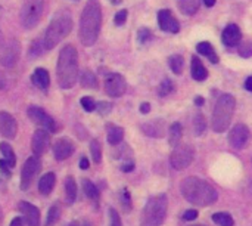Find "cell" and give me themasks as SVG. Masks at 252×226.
<instances>
[{
	"instance_id": "cell-1",
	"label": "cell",
	"mask_w": 252,
	"mask_h": 226,
	"mask_svg": "<svg viewBox=\"0 0 252 226\" xmlns=\"http://www.w3.org/2000/svg\"><path fill=\"white\" fill-rule=\"evenodd\" d=\"M102 24V7L99 0H89L83 9L80 18V30L78 36L84 46L90 47L96 43Z\"/></svg>"
},
{
	"instance_id": "cell-2",
	"label": "cell",
	"mask_w": 252,
	"mask_h": 226,
	"mask_svg": "<svg viewBox=\"0 0 252 226\" xmlns=\"http://www.w3.org/2000/svg\"><path fill=\"white\" fill-rule=\"evenodd\" d=\"M180 191L190 204L201 207H208L219 198V192L207 181L196 176L186 178L180 185Z\"/></svg>"
},
{
	"instance_id": "cell-3",
	"label": "cell",
	"mask_w": 252,
	"mask_h": 226,
	"mask_svg": "<svg viewBox=\"0 0 252 226\" xmlns=\"http://www.w3.org/2000/svg\"><path fill=\"white\" fill-rule=\"evenodd\" d=\"M58 84L62 89H72L78 80V52L72 44H66L61 49L56 65Z\"/></svg>"
},
{
	"instance_id": "cell-4",
	"label": "cell",
	"mask_w": 252,
	"mask_h": 226,
	"mask_svg": "<svg viewBox=\"0 0 252 226\" xmlns=\"http://www.w3.org/2000/svg\"><path fill=\"white\" fill-rule=\"evenodd\" d=\"M72 18L71 13H68L66 10H61L58 12L53 19L50 21L44 37H43V47L44 50H52L55 49L71 31H72Z\"/></svg>"
},
{
	"instance_id": "cell-5",
	"label": "cell",
	"mask_w": 252,
	"mask_h": 226,
	"mask_svg": "<svg viewBox=\"0 0 252 226\" xmlns=\"http://www.w3.org/2000/svg\"><path fill=\"white\" fill-rule=\"evenodd\" d=\"M235 107H236V99L233 95L224 93L217 99L213 111V120H211L214 132L223 133L229 129V124L232 123L235 114Z\"/></svg>"
},
{
	"instance_id": "cell-6",
	"label": "cell",
	"mask_w": 252,
	"mask_h": 226,
	"mask_svg": "<svg viewBox=\"0 0 252 226\" xmlns=\"http://www.w3.org/2000/svg\"><path fill=\"white\" fill-rule=\"evenodd\" d=\"M168 209V198L165 194H158L151 197L142 212V226H161L165 221Z\"/></svg>"
},
{
	"instance_id": "cell-7",
	"label": "cell",
	"mask_w": 252,
	"mask_h": 226,
	"mask_svg": "<svg viewBox=\"0 0 252 226\" xmlns=\"http://www.w3.org/2000/svg\"><path fill=\"white\" fill-rule=\"evenodd\" d=\"M44 12V0H27L21 9V22L25 30L34 28Z\"/></svg>"
},
{
	"instance_id": "cell-8",
	"label": "cell",
	"mask_w": 252,
	"mask_h": 226,
	"mask_svg": "<svg viewBox=\"0 0 252 226\" xmlns=\"http://www.w3.org/2000/svg\"><path fill=\"white\" fill-rule=\"evenodd\" d=\"M195 151L190 145H177L170 155V163L176 170H185L193 161Z\"/></svg>"
},
{
	"instance_id": "cell-9",
	"label": "cell",
	"mask_w": 252,
	"mask_h": 226,
	"mask_svg": "<svg viewBox=\"0 0 252 226\" xmlns=\"http://www.w3.org/2000/svg\"><path fill=\"white\" fill-rule=\"evenodd\" d=\"M41 170V161L38 158V155H32L30 158H27V161L24 163L22 172H21V189H28L32 179L38 175V172Z\"/></svg>"
},
{
	"instance_id": "cell-10",
	"label": "cell",
	"mask_w": 252,
	"mask_h": 226,
	"mask_svg": "<svg viewBox=\"0 0 252 226\" xmlns=\"http://www.w3.org/2000/svg\"><path fill=\"white\" fill-rule=\"evenodd\" d=\"M127 83L120 73H109L105 77V92L111 98H120L126 93Z\"/></svg>"
},
{
	"instance_id": "cell-11",
	"label": "cell",
	"mask_w": 252,
	"mask_h": 226,
	"mask_svg": "<svg viewBox=\"0 0 252 226\" xmlns=\"http://www.w3.org/2000/svg\"><path fill=\"white\" fill-rule=\"evenodd\" d=\"M28 117L38 126H41L44 130H47L49 133H53L56 132V123L55 120L40 107H35V105H31L27 111Z\"/></svg>"
},
{
	"instance_id": "cell-12",
	"label": "cell",
	"mask_w": 252,
	"mask_h": 226,
	"mask_svg": "<svg viewBox=\"0 0 252 226\" xmlns=\"http://www.w3.org/2000/svg\"><path fill=\"white\" fill-rule=\"evenodd\" d=\"M21 56V44L18 40H12L6 44L0 55V64L6 68H13Z\"/></svg>"
},
{
	"instance_id": "cell-13",
	"label": "cell",
	"mask_w": 252,
	"mask_h": 226,
	"mask_svg": "<svg viewBox=\"0 0 252 226\" xmlns=\"http://www.w3.org/2000/svg\"><path fill=\"white\" fill-rule=\"evenodd\" d=\"M250 136H251L250 129L245 124H236L229 133V142H230V145L233 148L242 150V148L247 147V144L250 141Z\"/></svg>"
},
{
	"instance_id": "cell-14",
	"label": "cell",
	"mask_w": 252,
	"mask_h": 226,
	"mask_svg": "<svg viewBox=\"0 0 252 226\" xmlns=\"http://www.w3.org/2000/svg\"><path fill=\"white\" fill-rule=\"evenodd\" d=\"M50 147V135L47 130H35L31 139V150L34 155H43Z\"/></svg>"
},
{
	"instance_id": "cell-15",
	"label": "cell",
	"mask_w": 252,
	"mask_h": 226,
	"mask_svg": "<svg viewBox=\"0 0 252 226\" xmlns=\"http://www.w3.org/2000/svg\"><path fill=\"white\" fill-rule=\"evenodd\" d=\"M18 133V123L13 115L6 111H0V135L6 139H15Z\"/></svg>"
},
{
	"instance_id": "cell-16",
	"label": "cell",
	"mask_w": 252,
	"mask_h": 226,
	"mask_svg": "<svg viewBox=\"0 0 252 226\" xmlns=\"http://www.w3.org/2000/svg\"><path fill=\"white\" fill-rule=\"evenodd\" d=\"M74 151H75V145L68 138H61L53 145V155L58 161H63L69 158L74 154Z\"/></svg>"
},
{
	"instance_id": "cell-17",
	"label": "cell",
	"mask_w": 252,
	"mask_h": 226,
	"mask_svg": "<svg viewBox=\"0 0 252 226\" xmlns=\"http://www.w3.org/2000/svg\"><path fill=\"white\" fill-rule=\"evenodd\" d=\"M158 24L159 28L162 31H168V33H179L180 25L179 21L176 19V16L171 13V10L168 9H161L158 12Z\"/></svg>"
},
{
	"instance_id": "cell-18",
	"label": "cell",
	"mask_w": 252,
	"mask_h": 226,
	"mask_svg": "<svg viewBox=\"0 0 252 226\" xmlns=\"http://www.w3.org/2000/svg\"><path fill=\"white\" fill-rule=\"evenodd\" d=\"M18 210L22 213L27 226H40V210L35 206L27 201H21L18 204Z\"/></svg>"
},
{
	"instance_id": "cell-19",
	"label": "cell",
	"mask_w": 252,
	"mask_h": 226,
	"mask_svg": "<svg viewBox=\"0 0 252 226\" xmlns=\"http://www.w3.org/2000/svg\"><path fill=\"white\" fill-rule=\"evenodd\" d=\"M223 43L229 47H233V46H238L242 40V34H241V28L236 25V24H229L224 31H223Z\"/></svg>"
},
{
	"instance_id": "cell-20",
	"label": "cell",
	"mask_w": 252,
	"mask_h": 226,
	"mask_svg": "<svg viewBox=\"0 0 252 226\" xmlns=\"http://www.w3.org/2000/svg\"><path fill=\"white\" fill-rule=\"evenodd\" d=\"M142 130L145 135L151 138H162L165 135V121L164 120H152L142 126Z\"/></svg>"
},
{
	"instance_id": "cell-21",
	"label": "cell",
	"mask_w": 252,
	"mask_h": 226,
	"mask_svg": "<svg viewBox=\"0 0 252 226\" xmlns=\"http://www.w3.org/2000/svg\"><path fill=\"white\" fill-rule=\"evenodd\" d=\"M31 81L40 89V90H47L50 86V75L47 73V70L44 68H37L34 70L32 75H31Z\"/></svg>"
},
{
	"instance_id": "cell-22",
	"label": "cell",
	"mask_w": 252,
	"mask_h": 226,
	"mask_svg": "<svg viewBox=\"0 0 252 226\" xmlns=\"http://www.w3.org/2000/svg\"><path fill=\"white\" fill-rule=\"evenodd\" d=\"M190 73H192V78H195L196 81H204L208 77V71L205 70V67L202 65V62L198 56H192Z\"/></svg>"
},
{
	"instance_id": "cell-23",
	"label": "cell",
	"mask_w": 252,
	"mask_h": 226,
	"mask_svg": "<svg viewBox=\"0 0 252 226\" xmlns=\"http://www.w3.org/2000/svg\"><path fill=\"white\" fill-rule=\"evenodd\" d=\"M55 184H56V176H55V173H46L41 179H40V182H38V191H40V194H43V195H49L52 191H53V188H55Z\"/></svg>"
},
{
	"instance_id": "cell-24",
	"label": "cell",
	"mask_w": 252,
	"mask_h": 226,
	"mask_svg": "<svg viewBox=\"0 0 252 226\" xmlns=\"http://www.w3.org/2000/svg\"><path fill=\"white\" fill-rule=\"evenodd\" d=\"M199 3H201V0H177V6H179L180 12L188 16L198 12Z\"/></svg>"
},
{
	"instance_id": "cell-25",
	"label": "cell",
	"mask_w": 252,
	"mask_h": 226,
	"mask_svg": "<svg viewBox=\"0 0 252 226\" xmlns=\"http://www.w3.org/2000/svg\"><path fill=\"white\" fill-rule=\"evenodd\" d=\"M196 50H198L201 55H205L213 64H217V62H219V56H217V53H216V50H214V47H213L211 43H208V41L198 43Z\"/></svg>"
},
{
	"instance_id": "cell-26",
	"label": "cell",
	"mask_w": 252,
	"mask_h": 226,
	"mask_svg": "<svg viewBox=\"0 0 252 226\" xmlns=\"http://www.w3.org/2000/svg\"><path fill=\"white\" fill-rule=\"evenodd\" d=\"M182 135H183L182 124L180 123H173L170 126V132H168V144L176 148L182 141Z\"/></svg>"
},
{
	"instance_id": "cell-27",
	"label": "cell",
	"mask_w": 252,
	"mask_h": 226,
	"mask_svg": "<svg viewBox=\"0 0 252 226\" xmlns=\"http://www.w3.org/2000/svg\"><path fill=\"white\" fill-rule=\"evenodd\" d=\"M124 138V130L123 127L118 126H108V142L114 147L120 145Z\"/></svg>"
},
{
	"instance_id": "cell-28",
	"label": "cell",
	"mask_w": 252,
	"mask_h": 226,
	"mask_svg": "<svg viewBox=\"0 0 252 226\" xmlns=\"http://www.w3.org/2000/svg\"><path fill=\"white\" fill-rule=\"evenodd\" d=\"M0 152H1V155H3V160L6 161V164H7L10 169L15 167V164H16V155H15L13 150L10 148V145L6 144V142H1V144H0Z\"/></svg>"
},
{
	"instance_id": "cell-29",
	"label": "cell",
	"mask_w": 252,
	"mask_h": 226,
	"mask_svg": "<svg viewBox=\"0 0 252 226\" xmlns=\"http://www.w3.org/2000/svg\"><path fill=\"white\" fill-rule=\"evenodd\" d=\"M65 194H66V201L72 204L77 200V184L72 176H68L65 179Z\"/></svg>"
},
{
	"instance_id": "cell-30",
	"label": "cell",
	"mask_w": 252,
	"mask_h": 226,
	"mask_svg": "<svg viewBox=\"0 0 252 226\" xmlns=\"http://www.w3.org/2000/svg\"><path fill=\"white\" fill-rule=\"evenodd\" d=\"M80 83H81V86L86 87V89H94V87L97 86V78H96V75H94L92 71L84 70V71H81V74H80Z\"/></svg>"
},
{
	"instance_id": "cell-31",
	"label": "cell",
	"mask_w": 252,
	"mask_h": 226,
	"mask_svg": "<svg viewBox=\"0 0 252 226\" xmlns=\"http://www.w3.org/2000/svg\"><path fill=\"white\" fill-rule=\"evenodd\" d=\"M83 191L89 200H92L94 203L99 201V191H97L96 185L93 182H90L89 179H83Z\"/></svg>"
},
{
	"instance_id": "cell-32",
	"label": "cell",
	"mask_w": 252,
	"mask_h": 226,
	"mask_svg": "<svg viewBox=\"0 0 252 226\" xmlns=\"http://www.w3.org/2000/svg\"><path fill=\"white\" fill-rule=\"evenodd\" d=\"M205 129H207L205 117L201 113H196L193 117V133H195V136H202Z\"/></svg>"
},
{
	"instance_id": "cell-33",
	"label": "cell",
	"mask_w": 252,
	"mask_h": 226,
	"mask_svg": "<svg viewBox=\"0 0 252 226\" xmlns=\"http://www.w3.org/2000/svg\"><path fill=\"white\" fill-rule=\"evenodd\" d=\"M59 216H61V209H59V204H53L49 212H47V218H46V222L44 226H53L58 224L59 221Z\"/></svg>"
},
{
	"instance_id": "cell-34",
	"label": "cell",
	"mask_w": 252,
	"mask_h": 226,
	"mask_svg": "<svg viewBox=\"0 0 252 226\" xmlns=\"http://www.w3.org/2000/svg\"><path fill=\"white\" fill-rule=\"evenodd\" d=\"M213 221L214 224L219 226H233L235 222H233V218L229 215V213H214L213 215Z\"/></svg>"
},
{
	"instance_id": "cell-35",
	"label": "cell",
	"mask_w": 252,
	"mask_h": 226,
	"mask_svg": "<svg viewBox=\"0 0 252 226\" xmlns=\"http://www.w3.org/2000/svg\"><path fill=\"white\" fill-rule=\"evenodd\" d=\"M168 65H170V68H171V71L174 74H177V75L182 74V71H183V56L182 55H173V56H170Z\"/></svg>"
},
{
	"instance_id": "cell-36",
	"label": "cell",
	"mask_w": 252,
	"mask_h": 226,
	"mask_svg": "<svg viewBox=\"0 0 252 226\" xmlns=\"http://www.w3.org/2000/svg\"><path fill=\"white\" fill-rule=\"evenodd\" d=\"M90 154H92V158L94 163H100L102 161V147H100V142L97 139H93L90 142Z\"/></svg>"
},
{
	"instance_id": "cell-37",
	"label": "cell",
	"mask_w": 252,
	"mask_h": 226,
	"mask_svg": "<svg viewBox=\"0 0 252 226\" xmlns=\"http://www.w3.org/2000/svg\"><path fill=\"white\" fill-rule=\"evenodd\" d=\"M173 90H174V83H173L170 78H165V80L159 84V87H158V95H159V96H167V95H170Z\"/></svg>"
},
{
	"instance_id": "cell-38",
	"label": "cell",
	"mask_w": 252,
	"mask_h": 226,
	"mask_svg": "<svg viewBox=\"0 0 252 226\" xmlns=\"http://www.w3.org/2000/svg\"><path fill=\"white\" fill-rule=\"evenodd\" d=\"M80 104L84 108V111H87V113H93L96 110V102L92 96H83L80 99Z\"/></svg>"
},
{
	"instance_id": "cell-39",
	"label": "cell",
	"mask_w": 252,
	"mask_h": 226,
	"mask_svg": "<svg viewBox=\"0 0 252 226\" xmlns=\"http://www.w3.org/2000/svg\"><path fill=\"white\" fill-rule=\"evenodd\" d=\"M121 204L124 207L126 212H130L131 210V198H130V192L127 189H123L121 191Z\"/></svg>"
},
{
	"instance_id": "cell-40",
	"label": "cell",
	"mask_w": 252,
	"mask_h": 226,
	"mask_svg": "<svg viewBox=\"0 0 252 226\" xmlns=\"http://www.w3.org/2000/svg\"><path fill=\"white\" fill-rule=\"evenodd\" d=\"M109 226H123L121 218L115 209H109Z\"/></svg>"
},
{
	"instance_id": "cell-41",
	"label": "cell",
	"mask_w": 252,
	"mask_h": 226,
	"mask_svg": "<svg viewBox=\"0 0 252 226\" xmlns=\"http://www.w3.org/2000/svg\"><path fill=\"white\" fill-rule=\"evenodd\" d=\"M137 38H139L140 43H148L152 38V33L148 28H140L139 33H137Z\"/></svg>"
},
{
	"instance_id": "cell-42",
	"label": "cell",
	"mask_w": 252,
	"mask_h": 226,
	"mask_svg": "<svg viewBox=\"0 0 252 226\" xmlns=\"http://www.w3.org/2000/svg\"><path fill=\"white\" fill-rule=\"evenodd\" d=\"M96 110L99 111V114L106 115V114H109V113H111V110H112V104H109V102H99V104H96Z\"/></svg>"
},
{
	"instance_id": "cell-43",
	"label": "cell",
	"mask_w": 252,
	"mask_h": 226,
	"mask_svg": "<svg viewBox=\"0 0 252 226\" xmlns=\"http://www.w3.org/2000/svg\"><path fill=\"white\" fill-rule=\"evenodd\" d=\"M127 15H128V12H127L126 9H123V10L117 12L115 18H114V22H115L117 25H124V24H126V21H127Z\"/></svg>"
},
{
	"instance_id": "cell-44",
	"label": "cell",
	"mask_w": 252,
	"mask_h": 226,
	"mask_svg": "<svg viewBox=\"0 0 252 226\" xmlns=\"http://www.w3.org/2000/svg\"><path fill=\"white\" fill-rule=\"evenodd\" d=\"M239 55L244 58H250L252 56V43H245L239 47Z\"/></svg>"
},
{
	"instance_id": "cell-45",
	"label": "cell",
	"mask_w": 252,
	"mask_h": 226,
	"mask_svg": "<svg viewBox=\"0 0 252 226\" xmlns=\"http://www.w3.org/2000/svg\"><path fill=\"white\" fill-rule=\"evenodd\" d=\"M196 218H198V212H196V210H193V209L186 210V212H185V215H183V219H185V221H195Z\"/></svg>"
},
{
	"instance_id": "cell-46",
	"label": "cell",
	"mask_w": 252,
	"mask_h": 226,
	"mask_svg": "<svg viewBox=\"0 0 252 226\" xmlns=\"http://www.w3.org/2000/svg\"><path fill=\"white\" fill-rule=\"evenodd\" d=\"M0 170H1V173L4 175V176H10V167L6 164V161L1 158L0 160Z\"/></svg>"
},
{
	"instance_id": "cell-47",
	"label": "cell",
	"mask_w": 252,
	"mask_h": 226,
	"mask_svg": "<svg viewBox=\"0 0 252 226\" xmlns=\"http://www.w3.org/2000/svg\"><path fill=\"white\" fill-rule=\"evenodd\" d=\"M134 169V163L133 161H128V163H124L123 166H121V170L123 172H126V173H128V172H131Z\"/></svg>"
},
{
	"instance_id": "cell-48",
	"label": "cell",
	"mask_w": 252,
	"mask_h": 226,
	"mask_svg": "<svg viewBox=\"0 0 252 226\" xmlns=\"http://www.w3.org/2000/svg\"><path fill=\"white\" fill-rule=\"evenodd\" d=\"M89 166H90L89 160H87L86 157H83V158L80 160V169H81V170H87V169H89Z\"/></svg>"
},
{
	"instance_id": "cell-49",
	"label": "cell",
	"mask_w": 252,
	"mask_h": 226,
	"mask_svg": "<svg viewBox=\"0 0 252 226\" xmlns=\"http://www.w3.org/2000/svg\"><path fill=\"white\" fill-rule=\"evenodd\" d=\"M149 111H151V104L143 102V104L140 105V113H142V114H148Z\"/></svg>"
},
{
	"instance_id": "cell-50",
	"label": "cell",
	"mask_w": 252,
	"mask_h": 226,
	"mask_svg": "<svg viewBox=\"0 0 252 226\" xmlns=\"http://www.w3.org/2000/svg\"><path fill=\"white\" fill-rule=\"evenodd\" d=\"M10 226H25V224H24L22 218H15V219L10 222Z\"/></svg>"
},
{
	"instance_id": "cell-51",
	"label": "cell",
	"mask_w": 252,
	"mask_h": 226,
	"mask_svg": "<svg viewBox=\"0 0 252 226\" xmlns=\"http://www.w3.org/2000/svg\"><path fill=\"white\" fill-rule=\"evenodd\" d=\"M245 89H247L248 92H252V75L245 81Z\"/></svg>"
},
{
	"instance_id": "cell-52",
	"label": "cell",
	"mask_w": 252,
	"mask_h": 226,
	"mask_svg": "<svg viewBox=\"0 0 252 226\" xmlns=\"http://www.w3.org/2000/svg\"><path fill=\"white\" fill-rule=\"evenodd\" d=\"M195 104H196L198 107L204 105V98H202V96H196V98H195Z\"/></svg>"
},
{
	"instance_id": "cell-53",
	"label": "cell",
	"mask_w": 252,
	"mask_h": 226,
	"mask_svg": "<svg viewBox=\"0 0 252 226\" xmlns=\"http://www.w3.org/2000/svg\"><path fill=\"white\" fill-rule=\"evenodd\" d=\"M204 4H205L207 7H213V6L216 4V0H204Z\"/></svg>"
},
{
	"instance_id": "cell-54",
	"label": "cell",
	"mask_w": 252,
	"mask_h": 226,
	"mask_svg": "<svg viewBox=\"0 0 252 226\" xmlns=\"http://www.w3.org/2000/svg\"><path fill=\"white\" fill-rule=\"evenodd\" d=\"M69 226H92L89 222H83V224H78V222H72Z\"/></svg>"
},
{
	"instance_id": "cell-55",
	"label": "cell",
	"mask_w": 252,
	"mask_h": 226,
	"mask_svg": "<svg viewBox=\"0 0 252 226\" xmlns=\"http://www.w3.org/2000/svg\"><path fill=\"white\" fill-rule=\"evenodd\" d=\"M3 86H4V77H3V74L0 73V89H3Z\"/></svg>"
},
{
	"instance_id": "cell-56",
	"label": "cell",
	"mask_w": 252,
	"mask_h": 226,
	"mask_svg": "<svg viewBox=\"0 0 252 226\" xmlns=\"http://www.w3.org/2000/svg\"><path fill=\"white\" fill-rule=\"evenodd\" d=\"M111 1H112V3H114V4H118V3H120V1H121V0H111Z\"/></svg>"
},
{
	"instance_id": "cell-57",
	"label": "cell",
	"mask_w": 252,
	"mask_h": 226,
	"mask_svg": "<svg viewBox=\"0 0 252 226\" xmlns=\"http://www.w3.org/2000/svg\"><path fill=\"white\" fill-rule=\"evenodd\" d=\"M1 40H3V36H1V31H0V43H1Z\"/></svg>"
},
{
	"instance_id": "cell-58",
	"label": "cell",
	"mask_w": 252,
	"mask_h": 226,
	"mask_svg": "<svg viewBox=\"0 0 252 226\" xmlns=\"http://www.w3.org/2000/svg\"><path fill=\"white\" fill-rule=\"evenodd\" d=\"M192 226H205V225H192Z\"/></svg>"
}]
</instances>
